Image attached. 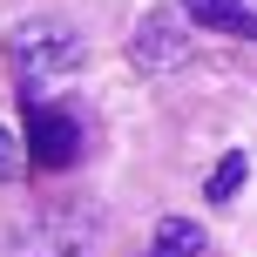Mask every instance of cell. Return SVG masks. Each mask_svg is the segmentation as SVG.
Masks as SVG:
<instances>
[{
	"instance_id": "obj_1",
	"label": "cell",
	"mask_w": 257,
	"mask_h": 257,
	"mask_svg": "<svg viewBox=\"0 0 257 257\" xmlns=\"http://www.w3.org/2000/svg\"><path fill=\"white\" fill-rule=\"evenodd\" d=\"M7 68L21 81V95H41V81L81 68V34L61 27V21H21L7 34Z\"/></svg>"
},
{
	"instance_id": "obj_2",
	"label": "cell",
	"mask_w": 257,
	"mask_h": 257,
	"mask_svg": "<svg viewBox=\"0 0 257 257\" xmlns=\"http://www.w3.org/2000/svg\"><path fill=\"white\" fill-rule=\"evenodd\" d=\"M21 115H27V156L41 169H68L81 156V122L68 108H48L41 95H21Z\"/></svg>"
},
{
	"instance_id": "obj_3",
	"label": "cell",
	"mask_w": 257,
	"mask_h": 257,
	"mask_svg": "<svg viewBox=\"0 0 257 257\" xmlns=\"http://www.w3.org/2000/svg\"><path fill=\"white\" fill-rule=\"evenodd\" d=\"M128 61H136L142 75H163V68L190 61V41H183V27L169 21V14H149V21L136 27V41H128Z\"/></svg>"
},
{
	"instance_id": "obj_4",
	"label": "cell",
	"mask_w": 257,
	"mask_h": 257,
	"mask_svg": "<svg viewBox=\"0 0 257 257\" xmlns=\"http://www.w3.org/2000/svg\"><path fill=\"white\" fill-rule=\"evenodd\" d=\"M176 14L190 27H210V34L257 41V7H244V0H176Z\"/></svg>"
},
{
	"instance_id": "obj_5",
	"label": "cell",
	"mask_w": 257,
	"mask_h": 257,
	"mask_svg": "<svg viewBox=\"0 0 257 257\" xmlns=\"http://www.w3.org/2000/svg\"><path fill=\"white\" fill-rule=\"evenodd\" d=\"M149 257H203V230H196L190 217H163V223H156Z\"/></svg>"
},
{
	"instance_id": "obj_6",
	"label": "cell",
	"mask_w": 257,
	"mask_h": 257,
	"mask_svg": "<svg viewBox=\"0 0 257 257\" xmlns=\"http://www.w3.org/2000/svg\"><path fill=\"white\" fill-rule=\"evenodd\" d=\"M244 176H250V163H244V149H230V156H223L217 169H210V190H203V196H210V203H230V196L244 190Z\"/></svg>"
},
{
	"instance_id": "obj_7",
	"label": "cell",
	"mask_w": 257,
	"mask_h": 257,
	"mask_svg": "<svg viewBox=\"0 0 257 257\" xmlns=\"http://www.w3.org/2000/svg\"><path fill=\"white\" fill-rule=\"evenodd\" d=\"M27 163H34V156H27V136H14V128H0V183H14V176H21Z\"/></svg>"
}]
</instances>
